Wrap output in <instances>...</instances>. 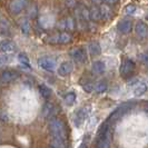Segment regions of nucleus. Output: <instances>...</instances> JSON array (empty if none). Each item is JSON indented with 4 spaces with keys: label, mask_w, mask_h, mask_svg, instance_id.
<instances>
[{
    "label": "nucleus",
    "mask_w": 148,
    "mask_h": 148,
    "mask_svg": "<svg viewBox=\"0 0 148 148\" xmlns=\"http://www.w3.org/2000/svg\"><path fill=\"white\" fill-rule=\"evenodd\" d=\"M111 141V133H110V124L107 121L103 123L98 128L96 137V146L97 148H109Z\"/></svg>",
    "instance_id": "f257e3e1"
},
{
    "label": "nucleus",
    "mask_w": 148,
    "mask_h": 148,
    "mask_svg": "<svg viewBox=\"0 0 148 148\" xmlns=\"http://www.w3.org/2000/svg\"><path fill=\"white\" fill-rule=\"evenodd\" d=\"M48 127H49L50 136L68 138V133H67L66 125H65V123L62 121V119L58 118V117H52V118L49 120Z\"/></svg>",
    "instance_id": "f03ea898"
},
{
    "label": "nucleus",
    "mask_w": 148,
    "mask_h": 148,
    "mask_svg": "<svg viewBox=\"0 0 148 148\" xmlns=\"http://www.w3.org/2000/svg\"><path fill=\"white\" fill-rule=\"evenodd\" d=\"M132 106H133V104H130V103H127V104H124L123 106H120V107H118L116 110L114 111L112 114H111L110 116L107 118V123L108 124H111V123H115L116 120H118L120 117H123L125 114H127V111L129 110L130 108H132Z\"/></svg>",
    "instance_id": "7ed1b4c3"
},
{
    "label": "nucleus",
    "mask_w": 148,
    "mask_h": 148,
    "mask_svg": "<svg viewBox=\"0 0 148 148\" xmlns=\"http://www.w3.org/2000/svg\"><path fill=\"white\" fill-rule=\"evenodd\" d=\"M70 57L78 64H82L87 60V51L82 47H75L70 50Z\"/></svg>",
    "instance_id": "20e7f679"
},
{
    "label": "nucleus",
    "mask_w": 148,
    "mask_h": 148,
    "mask_svg": "<svg viewBox=\"0 0 148 148\" xmlns=\"http://www.w3.org/2000/svg\"><path fill=\"white\" fill-rule=\"evenodd\" d=\"M135 68H136V65H135L134 60L130 59V58H126L121 62L119 71H120V75L123 77H127V76H129L135 70Z\"/></svg>",
    "instance_id": "39448f33"
},
{
    "label": "nucleus",
    "mask_w": 148,
    "mask_h": 148,
    "mask_svg": "<svg viewBox=\"0 0 148 148\" xmlns=\"http://www.w3.org/2000/svg\"><path fill=\"white\" fill-rule=\"evenodd\" d=\"M38 66L47 71H53L56 69V61L50 57H40L38 59Z\"/></svg>",
    "instance_id": "423d86ee"
},
{
    "label": "nucleus",
    "mask_w": 148,
    "mask_h": 148,
    "mask_svg": "<svg viewBox=\"0 0 148 148\" xmlns=\"http://www.w3.org/2000/svg\"><path fill=\"white\" fill-rule=\"evenodd\" d=\"M71 35L68 32H61V34H56L51 36L50 38H48V41L51 44H67L69 41H71Z\"/></svg>",
    "instance_id": "0eeeda50"
},
{
    "label": "nucleus",
    "mask_w": 148,
    "mask_h": 148,
    "mask_svg": "<svg viewBox=\"0 0 148 148\" xmlns=\"http://www.w3.org/2000/svg\"><path fill=\"white\" fill-rule=\"evenodd\" d=\"M26 6H27V0H11V2L9 3V10L11 14L17 15L21 12Z\"/></svg>",
    "instance_id": "6e6552de"
},
{
    "label": "nucleus",
    "mask_w": 148,
    "mask_h": 148,
    "mask_svg": "<svg viewBox=\"0 0 148 148\" xmlns=\"http://www.w3.org/2000/svg\"><path fill=\"white\" fill-rule=\"evenodd\" d=\"M49 148H68V140L67 138H64V137L50 136Z\"/></svg>",
    "instance_id": "1a4fd4ad"
},
{
    "label": "nucleus",
    "mask_w": 148,
    "mask_h": 148,
    "mask_svg": "<svg viewBox=\"0 0 148 148\" xmlns=\"http://www.w3.org/2000/svg\"><path fill=\"white\" fill-rule=\"evenodd\" d=\"M87 118V109L85 107L79 108L74 115V124L76 127H80Z\"/></svg>",
    "instance_id": "9d476101"
},
{
    "label": "nucleus",
    "mask_w": 148,
    "mask_h": 148,
    "mask_svg": "<svg viewBox=\"0 0 148 148\" xmlns=\"http://www.w3.org/2000/svg\"><path fill=\"white\" fill-rule=\"evenodd\" d=\"M18 77V73L12 70V69H6V70H2L1 75H0V79L1 82L3 84H8V82L15 80L16 78Z\"/></svg>",
    "instance_id": "9b49d317"
},
{
    "label": "nucleus",
    "mask_w": 148,
    "mask_h": 148,
    "mask_svg": "<svg viewBox=\"0 0 148 148\" xmlns=\"http://www.w3.org/2000/svg\"><path fill=\"white\" fill-rule=\"evenodd\" d=\"M132 28H133V23H132V21L129 19H123V20H120L118 26H117V29L121 34H129Z\"/></svg>",
    "instance_id": "f8f14e48"
},
{
    "label": "nucleus",
    "mask_w": 148,
    "mask_h": 148,
    "mask_svg": "<svg viewBox=\"0 0 148 148\" xmlns=\"http://www.w3.org/2000/svg\"><path fill=\"white\" fill-rule=\"evenodd\" d=\"M16 49V44L10 39H5L0 41V50L3 52H11Z\"/></svg>",
    "instance_id": "ddd939ff"
},
{
    "label": "nucleus",
    "mask_w": 148,
    "mask_h": 148,
    "mask_svg": "<svg viewBox=\"0 0 148 148\" xmlns=\"http://www.w3.org/2000/svg\"><path fill=\"white\" fill-rule=\"evenodd\" d=\"M73 69H74L73 64L69 62V61H65V62H62L59 66V68H58V74H59L60 76H68V75L73 71Z\"/></svg>",
    "instance_id": "4468645a"
},
{
    "label": "nucleus",
    "mask_w": 148,
    "mask_h": 148,
    "mask_svg": "<svg viewBox=\"0 0 148 148\" xmlns=\"http://www.w3.org/2000/svg\"><path fill=\"white\" fill-rule=\"evenodd\" d=\"M135 32L138 37L145 38L147 36V26L143 21H138L135 26Z\"/></svg>",
    "instance_id": "2eb2a0df"
},
{
    "label": "nucleus",
    "mask_w": 148,
    "mask_h": 148,
    "mask_svg": "<svg viewBox=\"0 0 148 148\" xmlns=\"http://www.w3.org/2000/svg\"><path fill=\"white\" fill-rule=\"evenodd\" d=\"M58 28L62 30H73L75 28V22L73 20V18H66V19H62L58 22Z\"/></svg>",
    "instance_id": "dca6fc26"
},
{
    "label": "nucleus",
    "mask_w": 148,
    "mask_h": 148,
    "mask_svg": "<svg viewBox=\"0 0 148 148\" xmlns=\"http://www.w3.org/2000/svg\"><path fill=\"white\" fill-rule=\"evenodd\" d=\"M88 50L92 56H98L101 53V47L98 41H91L88 45Z\"/></svg>",
    "instance_id": "f3484780"
},
{
    "label": "nucleus",
    "mask_w": 148,
    "mask_h": 148,
    "mask_svg": "<svg viewBox=\"0 0 148 148\" xmlns=\"http://www.w3.org/2000/svg\"><path fill=\"white\" fill-rule=\"evenodd\" d=\"M38 91H39V94L44 97V98H46V99L50 98V96H51V89L49 88V87H47L44 84H41V85L38 86Z\"/></svg>",
    "instance_id": "a211bd4d"
},
{
    "label": "nucleus",
    "mask_w": 148,
    "mask_h": 148,
    "mask_svg": "<svg viewBox=\"0 0 148 148\" xmlns=\"http://www.w3.org/2000/svg\"><path fill=\"white\" fill-rule=\"evenodd\" d=\"M99 12H100V18L103 19H108L111 16V9L107 5H101L99 7Z\"/></svg>",
    "instance_id": "6ab92c4d"
},
{
    "label": "nucleus",
    "mask_w": 148,
    "mask_h": 148,
    "mask_svg": "<svg viewBox=\"0 0 148 148\" xmlns=\"http://www.w3.org/2000/svg\"><path fill=\"white\" fill-rule=\"evenodd\" d=\"M107 88H108V85L104 80H100V82H96L94 85V89H95V91H96L97 94H103V92H105L107 90Z\"/></svg>",
    "instance_id": "aec40b11"
},
{
    "label": "nucleus",
    "mask_w": 148,
    "mask_h": 148,
    "mask_svg": "<svg viewBox=\"0 0 148 148\" xmlns=\"http://www.w3.org/2000/svg\"><path fill=\"white\" fill-rule=\"evenodd\" d=\"M92 71L98 75L103 74L105 71V64L103 61H99V60L94 61V64H92Z\"/></svg>",
    "instance_id": "412c9836"
},
{
    "label": "nucleus",
    "mask_w": 148,
    "mask_h": 148,
    "mask_svg": "<svg viewBox=\"0 0 148 148\" xmlns=\"http://www.w3.org/2000/svg\"><path fill=\"white\" fill-rule=\"evenodd\" d=\"M146 90H147L146 84H145V82H138V84L136 85V88L134 89V94H135L136 96H141V95H144V94L146 92Z\"/></svg>",
    "instance_id": "4be33fe9"
},
{
    "label": "nucleus",
    "mask_w": 148,
    "mask_h": 148,
    "mask_svg": "<svg viewBox=\"0 0 148 148\" xmlns=\"http://www.w3.org/2000/svg\"><path fill=\"white\" fill-rule=\"evenodd\" d=\"M53 112H55V106L51 103H46L44 108H42V115H44V117H48V116H50Z\"/></svg>",
    "instance_id": "5701e85b"
},
{
    "label": "nucleus",
    "mask_w": 148,
    "mask_h": 148,
    "mask_svg": "<svg viewBox=\"0 0 148 148\" xmlns=\"http://www.w3.org/2000/svg\"><path fill=\"white\" fill-rule=\"evenodd\" d=\"M18 59H19V61H20L21 66H23V68H26V69H30L29 58H28V56H27L26 53L20 52V53L18 55Z\"/></svg>",
    "instance_id": "b1692460"
},
{
    "label": "nucleus",
    "mask_w": 148,
    "mask_h": 148,
    "mask_svg": "<svg viewBox=\"0 0 148 148\" xmlns=\"http://www.w3.org/2000/svg\"><path fill=\"white\" fill-rule=\"evenodd\" d=\"M89 19H92V20H99L100 19L99 8L94 6V7L89 10Z\"/></svg>",
    "instance_id": "393cba45"
},
{
    "label": "nucleus",
    "mask_w": 148,
    "mask_h": 148,
    "mask_svg": "<svg viewBox=\"0 0 148 148\" xmlns=\"http://www.w3.org/2000/svg\"><path fill=\"white\" fill-rule=\"evenodd\" d=\"M75 101H76V94L75 92L70 91V92L66 94V96H65V103L67 105L71 106V105L75 104Z\"/></svg>",
    "instance_id": "a878e982"
},
{
    "label": "nucleus",
    "mask_w": 148,
    "mask_h": 148,
    "mask_svg": "<svg viewBox=\"0 0 148 148\" xmlns=\"http://www.w3.org/2000/svg\"><path fill=\"white\" fill-rule=\"evenodd\" d=\"M20 29H21V32L23 35H28L30 31V23L27 19H23L20 23Z\"/></svg>",
    "instance_id": "bb28decb"
},
{
    "label": "nucleus",
    "mask_w": 148,
    "mask_h": 148,
    "mask_svg": "<svg viewBox=\"0 0 148 148\" xmlns=\"http://www.w3.org/2000/svg\"><path fill=\"white\" fill-rule=\"evenodd\" d=\"M82 89L85 91H87V92H91L92 89H94V84L90 82V80H86V82H82Z\"/></svg>",
    "instance_id": "cd10ccee"
},
{
    "label": "nucleus",
    "mask_w": 148,
    "mask_h": 148,
    "mask_svg": "<svg viewBox=\"0 0 148 148\" xmlns=\"http://www.w3.org/2000/svg\"><path fill=\"white\" fill-rule=\"evenodd\" d=\"M37 12H38L37 7L35 5H32V6H30L28 8V12L27 14H28V17H30V18H35L37 16Z\"/></svg>",
    "instance_id": "c85d7f7f"
},
{
    "label": "nucleus",
    "mask_w": 148,
    "mask_h": 148,
    "mask_svg": "<svg viewBox=\"0 0 148 148\" xmlns=\"http://www.w3.org/2000/svg\"><path fill=\"white\" fill-rule=\"evenodd\" d=\"M11 61V56H9L7 53H3V55H0V65H3V64H8Z\"/></svg>",
    "instance_id": "c756f323"
},
{
    "label": "nucleus",
    "mask_w": 148,
    "mask_h": 148,
    "mask_svg": "<svg viewBox=\"0 0 148 148\" xmlns=\"http://www.w3.org/2000/svg\"><path fill=\"white\" fill-rule=\"evenodd\" d=\"M135 11H136V6H134V5H128L125 8V12L127 15H133Z\"/></svg>",
    "instance_id": "7c9ffc66"
},
{
    "label": "nucleus",
    "mask_w": 148,
    "mask_h": 148,
    "mask_svg": "<svg viewBox=\"0 0 148 148\" xmlns=\"http://www.w3.org/2000/svg\"><path fill=\"white\" fill-rule=\"evenodd\" d=\"M105 2L107 3V5H112V3H115V2H117L118 0H104Z\"/></svg>",
    "instance_id": "2f4dec72"
},
{
    "label": "nucleus",
    "mask_w": 148,
    "mask_h": 148,
    "mask_svg": "<svg viewBox=\"0 0 148 148\" xmlns=\"http://www.w3.org/2000/svg\"><path fill=\"white\" fill-rule=\"evenodd\" d=\"M0 118L3 119V120H6V119H7L6 115H5V112H2V110H1V109H0Z\"/></svg>",
    "instance_id": "473e14b6"
},
{
    "label": "nucleus",
    "mask_w": 148,
    "mask_h": 148,
    "mask_svg": "<svg viewBox=\"0 0 148 148\" xmlns=\"http://www.w3.org/2000/svg\"><path fill=\"white\" fill-rule=\"evenodd\" d=\"M78 148H87V144H86V143H82V144L78 146Z\"/></svg>",
    "instance_id": "72a5a7b5"
},
{
    "label": "nucleus",
    "mask_w": 148,
    "mask_h": 148,
    "mask_svg": "<svg viewBox=\"0 0 148 148\" xmlns=\"http://www.w3.org/2000/svg\"><path fill=\"white\" fill-rule=\"evenodd\" d=\"M92 2H94L95 5H100V2H101V0H92Z\"/></svg>",
    "instance_id": "f704fd0d"
}]
</instances>
